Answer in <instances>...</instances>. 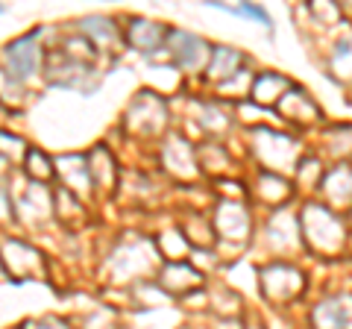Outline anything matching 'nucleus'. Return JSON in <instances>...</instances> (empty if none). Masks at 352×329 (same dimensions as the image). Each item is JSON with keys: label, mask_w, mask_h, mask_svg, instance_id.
Returning <instances> with one entry per match:
<instances>
[{"label": "nucleus", "mask_w": 352, "mask_h": 329, "mask_svg": "<svg viewBox=\"0 0 352 329\" xmlns=\"http://www.w3.org/2000/svg\"><path fill=\"white\" fill-rule=\"evenodd\" d=\"M6 74L18 83H27L30 76H36L41 68V47H38V32H27V36L15 39L12 45L3 50Z\"/></svg>", "instance_id": "1"}, {"label": "nucleus", "mask_w": 352, "mask_h": 329, "mask_svg": "<svg viewBox=\"0 0 352 329\" xmlns=\"http://www.w3.org/2000/svg\"><path fill=\"white\" fill-rule=\"evenodd\" d=\"M0 265L6 268V273L18 282H24L30 277H38L41 273V253L32 250L24 241H15V238H6L0 244Z\"/></svg>", "instance_id": "2"}, {"label": "nucleus", "mask_w": 352, "mask_h": 329, "mask_svg": "<svg viewBox=\"0 0 352 329\" xmlns=\"http://www.w3.org/2000/svg\"><path fill=\"white\" fill-rule=\"evenodd\" d=\"M56 168H59V173H62V180L71 185L68 191H74V194H80L82 185L91 180V177H88V162H85L82 156H62V159L56 162Z\"/></svg>", "instance_id": "3"}, {"label": "nucleus", "mask_w": 352, "mask_h": 329, "mask_svg": "<svg viewBox=\"0 0 352 329\" xmlns=\"http://www.w3.org/2000/svg\"><path fill=\"white\" fill-rule=\"evenodd\" d=\"M24 164H27V177H30L32 182H44V180L53 177V162L44 156L41 150H27Z\"/></svg>", "instance_id": "4"}, {"label": "nucleus", "mask_w": 352, "mask_h": 329, "mask_svg": "<svg viewBox=\"0 0 352 329\" xmlns=\"http://www.w3.org/2000/svg\"><path fill=\"white\" fill-rule=\"evenodd\" d=\"M159 36H162L159 24H147V21H135V27L129 30V41L135 47H141V50H153V45L159 41Z\"/></svg>", "instance_id": "5"}, {"label": "nucleus", "mask_w": 352, "mask_h": 329, "mask_svg": "<svg viewBox=\"0 0 352 329\" xmlns=\"http://www.w3.org/2000/svg\"><path fill=\"white\" fill-rule=\"evenodd\" d=\"M173 41H179V50H173L176 53V59H179L182 65H194L197 62V47H200L203 50V41L200 39H194V36H185V32H176V36H173Z\"/></svg>", "instance_id": "6"}, {"label": "nucleus", "mask_w": 352, "mask_h": 329, "mask_svg": "<svg viewBox=\"0 0 352 329\" xmlns=\"http://www.w3.org/2000/svg\"><path fill=\"white\" fill-rule=\"evenodd\" d=\"M21 156H27L24 141H21L18 136H12V133H0V159L12 162V159H21Z\"/></svg>", "instance_id": "7"}, {"label": "nucleus", "mask_w": 352, "mask_h": 329, "mask_svg": "<svg viewBox=\"0 0 352 329\" xmlns=\"http://www.w3.org/2000/svg\"><path fill=\"white\" fill-rule=\"evenodd\" d=\"M12 217H15V203H12V194L0 189V224L12 221Z\"/></svg>", "instance_id": "8"}, {"label": "nucleus", "mask_w": 352, "mask_h": 329, "mask_svg": "<svg viewBox=\"0 0 352 329\" xmlns=\"http://www.w3.org/2000/svg\"><path fill=\"white\" fill-rule=\"evenodd\" d=\"M229 12H235V15H250V18H256V21H261V24H270V18H267V12L264 9H258V6H250V3H244V6H229Z\"/></svg>", "instance_id": "9"}, {"label": "nucleus", "mask_w": 352, "mask_h": 329, "mask_svg": "<svg viewBox=\"0 0 352 329\" xmlns=\"http://www.w3.org/2000/svg\"><path fill=\"white\" fill-rule=\"evenodd\" d=\"M32 329H62V326H56V323H36Z\"/></svg>", "instance_id": "10"}, {"label": "nucleus", "mask_w": 352, "mask_h": 329, "mask_svg": "<svg viewBox=\"0 0 352 329\" xmlns=\"http://www.w3.org/2000/svg\"><path fill=\"white\" fill-rule=\"evenodd\" d=\"M3 177H6V162L0 159V180H3Z\"/></svg>", "instance_id": "11"}, {"label": "nucleus", "mask_w": 352, "mask_h": 329, "mask_svg": "<svg viewBox=\"0 0 352 329\" xmlns=\"http://www.w3.org/2000/svg\"><path fill=\"white\" fill-rule=\"evenodd\" d=\"M3 118H6V106L0 103V124H3Z\"/></svg>", "instance_id": "12"}, {"label": "nucleus", "mask_w": 352, "mask_h": 329, "mask_svg": "<svg viewBox=\"0 0 352 329\" xmlns=\"http://www.w3.org/2000/svg\"><path fill=\"white\" fill-rule=\"evenodd\" d=\"M0 273H3V265H0Z\"/></svg>", "instance_id": "13"}]
</instances>
